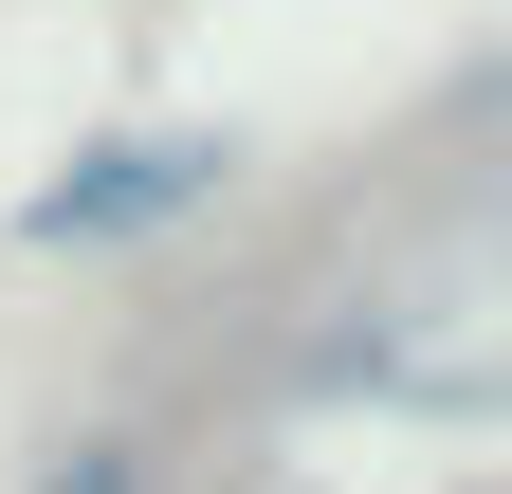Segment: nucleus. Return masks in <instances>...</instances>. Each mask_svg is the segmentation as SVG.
Segmentation results:
<instances>
[{
    "label": "nucleus",
    "mask_w": 512,
    "mask_h": 494,
    "mask_svg": "<svg viewBox=\"0 0 512 494\" xmlns=\"http://www.w3.org/2000/svg\"><path fill=\"white\" fill-rule=\"evenodd\" d=\"M220 129H110V147H74V165H55L37 183V202H19V238H37V257H110V238H183V220H202L220 202Z\"/></svg>",
    "instance_id": "f257e3e1"
},
{
    "label": "nucleus",
    "mask_w": 512,
    "mask_h": 494,
    "mask_svg": "<svg viewBox=\"0 0 512 494\" xmlns=\"http://www.w3.org/2000/svg\"><path fill=\"white\" fill-rule=\"evenodd\" d=\"M37 494H147V440H74V458H55Z\"/></svg>",
    "instance_id": "f03ea898"
}]
</instances>
